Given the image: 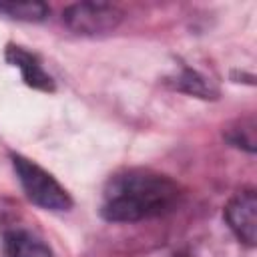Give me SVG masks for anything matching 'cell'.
Wrapping results in <instances>:
<instances>
[{"label": "cell", "instance_id": "cell-3", "mask_svg": "<svg viewBox=\"0 0 257 257\" xmlns=\"http://www.w3.org/2000/svg\"><path fill=\"white\" fill-rule=\"evenodd\" d=\"M62 20L70 30L78 34H98L114 30L122 20V12L112 4L78 2L62 12Z\"/></svg>", "mask_w": 257, "mask_h": 257}, {"label": "cell", "instance_id": "cell-1", "mask_svg": "<svg viewBox=\"0 0 257 257\" xmlns=\"http://www.w3.org/2000/svg\"><path fill=\"white\" fill-rule=\"evenodd\" d=\"M177 199L179 187L169 177L151 171H124L106 183L100 215L114 223H135L169 213Z\"/></svg>", "mask_w": 257, "mask_h": 257}, {"label": "cell", "instance_id": "cell-2", "mask_svg": "<svg viewBox=\"0 0 257 257\" xmlns=\"http://www.w3.org/2000/svg\"><path fill=\"white\" fill-rule=\"evenodd\" d=\"M12 165H14L16 177H18L26 197L34 205H38L46 211H68L72 207L70 195L42 167H38L36 163H32L30 159H24L20 155L12 157Z\"/></svg>", "mask_w": 257, "mask_h": 257}, {"label": "cell", "instance_id": "cell-7", "mask_svg": "<svg viewBox=\"0 0 257 257\" xmlns=\"http://www.w3.org/2000/svg\"><path fill=\"white\" fill-rule=\"evenodd\" d=\"M0 12L8 14L10 18L38 22L48 14V6L42 2H0Z\"/></svg>", "mask_w": 257, "mask_h": 257}, {"label": "cell", "instance_id": "cell-6", "mask_svg": "<svg viewBox=\"0 0 257 257\" xmlns=\"http://www.w3.org/2000/svg\"><path fill=\"white\" fill-rule=\"evenodd\" d=\"M4 257H52V251L32 233L14 229L4 233Z\"/></svg>", "mask_w": 257, "mask_h": 257}, {"label": "cell", "instance_id": "cell-5", "mask_svg": "<svg viewBox=\"0 0 257 257\" xmlns=\"http://www.w3.org/2000/svg\"><path fill=\"white\" fill-rule=\"evenodd\" d=\"M6 60L22 72V80H24L28 86L38 88V90H46V92H52V90H54L52 78L48 76V72H44L42 64L36 60L34 54L26 52V50L20 48V46H12V44H10V46L6 48Z\"/></svg>", "mask_w": 257, "mask_h": 257}, {"label": "cell", "instance_id": "cell-4", "mask_svg": "<svg viewBox=\"0 0 257 257\" xmlns=\"http://www.w3.org/2000/svg\"><path fill=\"white\" fill-rule=\"evenodd\" d=\"M225 219L233 233L247 243L249 247L255 245L257 239V197L253 191L237 193L229 205L225 207Z\"/></svg>", "mask_w": 257, "mask_h": 257}, {"label": "cell", "instance_id": "cell-8", "mask_svg": "<svg viewBox=\"0 0 257 257\" xmlns=\"http://www.w3.org/2000/svg\"><path fill=\"white\" fill-rule=\"evenodd\" d=\"M177 88L179 90H185L189 94H197L201 98H213V94H215V90L211 88V84L203 76H199L197 72H193V70H185L181 76H177Z\"/></svg>", "mask_w": 257, "mask_h": 257}]
</instances>
